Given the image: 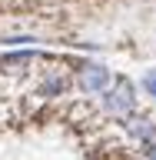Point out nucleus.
Returning a JSON list of instances; mask_svg holds the SVG:
<instances>
[{"instance_id": "7ed1b4c3", "label": "nucleus", "mask_w": 156, "mask_h": 160, "mask_svg": "<svg viewBox=\"0 0 156 160\" xmlns=\"http://www.w3.org/2000/svg\"><path fill=\"white\" fill-rule=\"evenodd\" d=\"M126 130H130V137L143 140L146 147L156 143V120H149V117H130L126 120Z\"/></svg>"}, {"instance_id": "0eeeda50", "label": "nucleus", "mask_w": 156, "mask_h": 160, "mask_svg": "<svg viewBox=\"0 0 156 160\" xmlns=\"http://www.w3.org/2000/svg\"><path fill=\"white\" fill-rule=\"evenodd\" d=\"M3 43H33V37H7Z\"/></svg>"}, {"instance_id": "39448f33", "label": "nucleus", "mask_w": 156, "mask_h": 160, "mask_svg": "<svg viewBox=\"0 0 156 160\" xmlns=\"http://www.w3.org/2000/svg\"><path fill=\"white\" fill-rule=\"evenodd\" d=\"M60 90H63V77H50L47 83H43V93H47V97H53V93H60Z\"/></svg>"}, {"instance_id": "f257e3e1", "label": "nucleus", "mask_w": 156, "mask_h": 160, "mask_svg": "<svg viewBox=\"0 0 156 160\" xmlns=\"http://www.w3.org/2000/svg\"><path fill=\"white\" fill-rule=\"evenodd\" d=\"M103 110L113 113V117H130L136 110V90H133V83L126 77H116L113 87L103 93Z\"/></svg>"}, {"instance_id": "20e7f679", "label": "nucleus", "mask_w": 156, "mask_h": 160, "mask_svg": "<svg viewBox=\"0 0 156 160\" xmlns=\"http://www.w3.org/2000/svg\"><path fill=\"white\" fill-rule=\"evenodd\" d=\"M33 60V50H17V53H3V67H23V63H30Z\"/></svg>"}, {"instance_id": "423d86ee", "label": "nucleus", "mask_w": 156, "mask_h": 160, "mask_svg": "<svg viewBox=\"0 0 156 160\" xmlns=\"http://www.w3.org/2000/svg\"><path fill=\"white\" fill-rule=\"evenodd\" d=\"M143 87H146V93L156 100V70H146V73H143Z\"/></svg>"}, {"instance_id": "6e6552de", "label": "nucleus", "mask_w": 156, "mask_h": 160, "mask_svg": "<svg viewBox=\"0 0 156 160\" xmlns=\"http://www.w3.org/2000/svg\"><path fill=\"white\" fill-rule=\"evenodd\" d=\"M146 157H149V160H156V143H153V147H146Z\"/></svg>"}, {"instance_id": "f03ea898", "label": "nucleus", "mask_w": 156, "mask_h": 160, "mask_svg": "<svg viewBox=\"0 0 156 160\" xmlns=\"http://www.w3.org/2000/svg\"><path fill=\"white\" fill-rule=\"evenodd\" d=\"M77 80H80V90H83V93H106L113 77H110V70L103 67V63H83Z\"/></svg>"}]
</instances>
